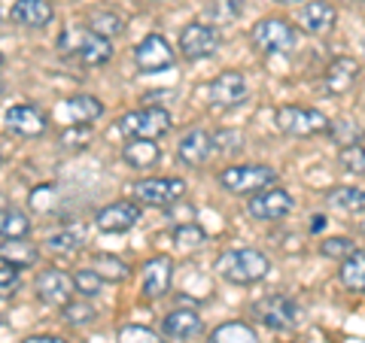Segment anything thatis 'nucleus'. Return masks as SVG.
<instances>
[{
    "label": "nucleus",
    "instance_id": "obj_1",
    "mask_svg": "<svg viewBox=\"0 0 365 343\" xmlns=\"http://www.w3.org/2000/svg\"><path fill=\"white\" fill-rule=\"evenodd\" d=\"M58 52L86 67H104L113 58V46L107 37H98L86 25H67L58 37Z\"/></svg>",
    "mask_w": 365,
    "mask_h": 343
},
{
    "label": "nucleus",
    "instance_id": "obj_2",
    "mask_svg": "<svg viewBox=\"0 0 365 343\" xmlns=\"http://www.w3.org/2000/svg\"><path fill=\"white\" fill-rule=\"evenodd\" d=\"M268 270H271V261L259 249H225L216 258V273L225 283H235V285H253L259 280H265Z\"/></svg>",
    "mask_w": 365,
    "mask_h": 343
},
{
    "label": "nucleus",
    "instance_id": "obj_3",
    "mask_svg": "<svg viewBox=\"0 0 365 343\" xmlns=\"http://www.w3.org/2000/svg\"><path fill=\"white\" fill-rule=\"evenodd\" d=\"M119 131L128 137H140V140H158L170 131V112L158 104H146L134 112H125L119 119Z\"/></svg>",
    "mask_w": 365,
    "mask_h": 343
},
{
    "label": "nucleus",
    "instance_id": "obj_4",
    "mask_svg": "<svg viewBox=\"0 0 365 343\" xmlns=\"http://www.w3.org/2000/svg\"><path fill=\"white\" fill-rule=\"evenodd\" d=\"M131 194H134L137 204H143V207L170 210L177 201H182L186 182L180 176H150V179H137L131 186Z\"/></svg>",
    "mask_w": 365,
    "mask_h": 343
},
{
    "label": "nucleus",
    "instance_id": "obj_5",
    "mask_svg": "<svg viewBox=\"0 0 365 343\" xmlns=\"http://www.w3.org/2000/svg\"><path fill=\"white\" fill-rule=\"evenodd\" d=\"M277 182V170L268 164H235L220 170V186L232 194H256Z\"/></svg>",
    "mask_w": 365,
    "mask_h": 343
},
{
    "label": "nucleus",
    "instance_id": "obj_6",
    "mask_svg": "<svg viewBox=\"0 0 365 343\" xmlns=\"http://www.w3.org/2000/svg\"><path fill=\"white\" fill-rule=\"evenodd\" d=\"M274 125H277V131L289 134V137H317V134L329 131V116L314 107L289 104V107H280L274 112Z\"/></svg>",
    "mask_w": 365,
    "mask_h": 343
},
{
    "label": "nucleus",
    "instance_id": "obj_7",
    "mask_svg": "<svg viewBox=\"0 0 365 343\" xmlns=\"http://www.w3.org/2000/svg\"><path fill=\"white\" fill-rule=\"evenodd\" d=\"M256 319L271 331H292L302 322V307L289 295H268L253 307Z\"/></svg>",
    "mask_w": 365,
    "mask_h": 343
},
{
    "label": "nucleus",
    "instance_id": "obj_8",
    "mask_svg": "<svg viewBox=\"0 0 365 343\" xmlns=\"http://www.w3.org/2000/svg\"><path fill=\"white\" fill-rule=\"evenodd\" d=\"M299 43V31H295L287 19H262L253 28V46L265 55H280L295 49Z\"/></svg>",
    "mask_w": 365,
    "mask_h": 343
},
{
    "label": "nucleus",
    "instance_id": "obj_9",
    "mask_svg": "<svg viewBox=\"0 0 365 343\" xmlns=\"http://www.w3.org/2000/svg\"><path fill=\"white\" fill-rule=\"evenodd\" d=\"M177 55L174 49H170V43L162 37V33H150V37H143L140 43H137L134 49V67L140 73H162L168 70V67H174Z\"/></svg>",
    "mask_w": 365,
    "mask_h": 343
},
{
    "label": "nucleus",
    "instance_id": "obj_10",
    "mask_svg": "<svg viewBox=\"0 0 365 343\" xmlns=\"http://www.w3.org/2000/svg\"><path fill=\"white\" fill-rule=\"evenodd\" d=\"M220 43H222L220 31L207 25V21H192V25H186L180 33V52H182V58H189V61L210 58V55L220 49Z\"/></svg>",
    "mask_w": 365,
    "mask_h": 343
},
{
    "label": "nucleus",
    "instance_id": "obj_11",
    "mask_svg": "<svg viewBox=\"0 0 365 343\" xmlns=\"http://www.w3.org/2000/svg\"><path fill=\"white\" fill-rule=\"evenodd\" d=\"M34 292H37V298L49 307H64L67 301H73V277L61 268H46L37 273V283H34Z\"/></svg>",
    "mask_w": 365,
    "mask_h": 343
},
{
    "label": "nucleus",
    "instance_id": "obj_12",
    "mask_svg": "<svg viewBox=\"0 0 365 343\" xmlns=\"http://www.w3.org/2000/svg\"><path fill=\"white\" fill-rule=\"evenodd\" d=\"M292 207H295V201H292V194L287 189H262L250 198L247 210L259 222H277V219H283V216H289Z\"/></svg>",
    "mask_w": 365,
    "mask_h": 343
},
{
    "label": "nucleus",
    "instance_id": "obj_13",
    "mask_svg": "<svg viewBox=\"0 0 365 343\" xmlns=\"http://www.w3.org/2000/svg\"><path fill=\"white\" fill-rule=\"evenodd\" d=\"M250 95V85H247V79L244 73H237V70H225L220 73L210 83L207 88V97H210V104L213 107H220V110H232L237 104H244Z\"/></svg>",
    "mask_w": 365,
    "mask_h": 343
},
{
    "label": "nucleus",
    "instance_id": "obj_14",
    "mask_svg": "<svg viewBox=\"0 0 365 343\" xmlns=\"http://www.w3.org/2000/svg\"><path fill=\"white\" fill-rule=\"evenodd\" d=\"M137 222H140L137 201H113L104 210H98V216H95V225L104 234H125V231H131Z\"/></svg>",
    "mask_w": 365,
    "mask_h": 343
},
{
    "label": "nucleus",
    "instance_id": "obj_15",
    "mask_svg": "<svg viewBox=\"0 0 365 343\" xmlns=\"http://www.w3.org/2000/svg\"><path fill=\"white\" fill-rule=\"evenodd\" d=\"M4 122H6V128L19 137H40V134H46V128H49L46 112L31 107V104H13L6 110Z\"/></svg>",
    "mask_w": 365,
    "mask_h": 343
},
{
    "label": "nucleus",
    "instance_id": "obj_16",
    "mask_svg": "<svg viewBox=\"0 0 365 343\" xmlns=\"http://www.w3.org/2000/svg\"><path fill=\"white\" fill-rule=\"evenodd\" d=\"M216 152V143H213V134L204 131V128H192L186 137L180 140L177 146V155L186 167H201L207 164V158Z\"/></svg>",
    "mask_w": 365,
    "mask_h": 343
},
{
    "label": "nucleus",
    "instance_id": "obj_17",
    "mask_svg": "<svg viewBox=\"0 0 365 343\" xmlns=\"http://www.w3.org/2000/svg\"><path fill=\"white\" fill-rule=\"evenodd\" d=\"M55 116L64 125H91L95 119L104 116V104L91 95H73V97H67L64 104H58Z\"/></svg>",
    "mask_w": 365,
    "mask_h": 343
},
{
    "label": "nucleus",
    "instance_id": "obj_18",
    "mask_svg": "<svg viewBox=\"0 0 365 343\" xmlns=\"http://www.w3.org/2000/svg\"><path fill=\"white\" fill-rule=\"evenodd\" d=\"M170 280H174V261L168 255H155L143 265V298H162L170 289Z\"/></svg>",
    "mask_w": 365,
    "mask_h": 343
},
{
    "label": "nucleus",
    "instance_id": "obj_19",
    "mask_svg": "<svg viewBox=\"0 0 365 343\" xmlns=\"http://www.w3.org/2000/svg\"><path fill=\"white\" fill-rule=\"evenodd\" d=\"M9 19L21 28H46L55 19V6L52 0H16Z\"/></svg>",
    "mask_w": 365,
    "mask_h": 343
},
{
    "label": "nucleus",
    "instance_id": "obj_20",
    "mask_svg": "<svg viewBox=\"0 0 365 343\" xmlns=\"http://www.w3.org/2000/svg\"><path fill=\"white\" fill-rule=\"evenodd\" d=\"M359 79V64L353 58H335L332 64L326 67V76H323V88L329 95H347V91L356 85Z\"/></svg>",
    "mask_w": 365,
    "mask_h": 343
},
{
    "label": "nucleus",
    "instance_id": "obj_21",
    "mask_svg": "<svg viewBox=\"0 0 365 343\" xmlns=\"http://www.w3.org/2000/svg\"><path fill=\"white\" fill-rule=\"evenodd\" d=\"M122 158L137 170H150L162 162V146L155 140H140V137H131L128 143L122 146Z\"/></svg>",
    "mask_w": 365,
    "mask_h": 343
},
{
    "label": "nucleus",
    "instance_id": "obj_22",
    "mask_svg": "<svg viewBox=\"0 0 365 343\" xmlns=\"http://www.w3.org/2000/svg\"><path fill=\"white\" fill-rule=\"evenodd\" d=\"M165 334L168 337H174V340H192L195 334H201V316L195 310H174V313H168L165 316Z\"/></svg>",
    "mask_w": 365,
    "mask_h": 343
},
{
    "label": "nucleus",
    "instance_id": "obj_23",
    "mask_svg": "<svg viewBox=\"0 0 365 343\" xmlns=\"http://www.w3.org/2000/svg\"><path fill=\"white\" fill-rule=\"evenodd\" d=\"M335 19H338V13L329 0H311L302 13V25L307 33H326L335 28Z\"/></svg>",
    "mask_w": 365,
    "mask_h": 343
},
{
    "label": "nucleus",
    "instance_id": "obj_24",
    "mask_svg": "<svg viewBox=\"0 0 365 343\" xmlns=\"http://www.w3.org/2000/svg\"><path fill=\"white\" fill-rule=\"evenodd\" d=\"M40 258V249L28 243V237H19V240H6L4 246H0V261H6V265H13L19 270L25 268H34Z\"/></svg>",
    "mask_w": 365,
    "mask_h": 343
},
{
    "label": "nucleus",
    "instance_id": "obj_25",
    "mask_svg": "<svg viewBox=\"0 0 365 343\" xmlns=\"http://www.w3.org/2000/svg\"><path fill=\"white\" fill-rule=\"evenodd\" d=\"M83 243H86V228H61V231L46 237V249L52 255H73L83 249Z\"/></svg>",
    "mask_w": 365,
    "mask_h": 343
},
{
    "label": "nucleus",
    "instance_id": "obj_26",
    "mask_svg": "<svg viewBox=\"0 0 365 343\" xmlns=\"http://www.w3.org/2000/svg\"><path fill=\"white\" fill-rule=\"evenodd\" d=\"M341 283H344L347 292H365V253L353 249V253L341 261V270H338Z\"/></svg>",
    "mask_w": 365,
    "mask_h": 343
},
{
    "label": "nucleus",
    "instance_id": "obj_27",
    "mask_svg": "<svg viewBox=\"0 0 365 343\" xmlns=\"http://www.w3.org/2000/svg\"><path fill=\"white\" fill-rule=\"evenodd\" d=\"M88 31H95L98 37H119L125 31V19L116 13V9H95V13H88Z\"/></svg>",
    "mask_w": 365,
    "mask_h": 343
},
{
    "label": "nucleus",
    "instance_id": "obj_28",
    "mask_svg": "<svg viewBox=\"0 0 365 343\" xmlns=\"http://www.w3.org/2000/svg\"><path fill=\"white\" fill-rule=\"evenodd\" d=\"M31 234V219L28 213L16 207H0V237L4 240H19Z\"/></svg>",
    "mask_w": 365,
    "mask_h": 343
},
{
    "label": "nucleus",
    "instance_id": "obj_29",
    "mask_svg": "<svg viewBox=\"0 0 365 343\" xmlns=\"http://www.w3.org/2000/svg\"><path fill=\"white\" fill-rule=\"evenodd\" d=\"M91 270L104 283H122V280H128V273H131L119 255H107V253H98L91 258Z\"/></svg>",
    "mask_w": 365,
    "mask_h": 343
},
{
    "label": "nucleus",
    "instance_id": "obj_30",
    "mask_svg": "<svg viewBox=\"0 0 365 343\" xmlns=\"http://www.w3.org/2000/svg\"><path fill=\"white\" fill-rule=\"evenodd\" d=\"M207 343H259V337L247 322H222L210 331Z\"/></svg>",
    "mask_w": 365,
    "mask_h": 343
},
{
    "label": "nucleus",
    "instance_id": "obj_31",
    "mask_svg": "<svg viewBox=\"0 0 365 343\" xmlns=\"http://www.w3.org/2000/svg\"><path fill=\"white\" fill-rule=\"evenodd\" d=\"M326 201L338 210L347 213H359L365 210V189H353V186H338L332 191H326Z\"/></svg>",
    "mask_w": 365,
    "mask_h": 343
},
{
    "label": "nucleus",
    "instance_id": "obj_32",
    "mask_svg": "<svg viewBox=\"0 0 365 343\" xmlns=\"http://www.w3.org/2000/svg\"><path fill=\"white\" fill-rule=\"evenodd\" d=\"M244 0H207V25H228L241 16Z\"/></svg>",
    "mask_w": 365,
    "mask_h": 343
},
{
    "label": "nucleus",
    "instance_id": "obj_33",
    "mask_svg": "<svg viewBox=\"0 0 365 343\" xmlns=\"http://www.w3.org/2000/svg\"><path fill=\"white\" fill-rule=\"evenodd\" d=\"M61 316H64V322L67 325H91L98 319V310L91 307L88 301H67L64 307H61Z\"/></svg>",
    "mask_w": 365,
    "mask_h": 343
},
{
    "label": "nucleus",
    "instance_id": "obj_34",
    "mask_svg": "<svg viewBox=\"0 0 365 343\" xmlns=\"http://www.w3.org/2000/svg\"><path fill=\"white\" fill-rule=\"evenodd\" d=\"M174 243L180 249H195L201 243H207V231L195 222H182V225L174 228Z\"/></svg>",
    "mask_w": 365,
    "mask_h": 343
},
{
    "label": "nucleus",
    "instance_id": "obj_35",
    "mask_svg": "<svg viewBox=\"0 0 365 343\" xmlns=\"http://www.w3.org/2000/svg\"><path fill=\"white\" fill-rule=\"evenodd\" d=\"M329 134L338 146H350V143H359L362 140V128L350 119H338V122H329Z\"/></svg>",
    "mask_w": 365,
    "mask_h": 343
},
{
    "label": "nucleus",
    "instance_id": "obj_36",
    "mask_svg": "<svg viewBox=\"0 0 365 343\" xmlns=\"http://www.w3.org/2000/svg\"><path fill=\"white\" fill-rule=\"evenodd\" d=\"M73 289H76V295H83V298H95V295H101V289H104V280L91 268H83L73 273Z\"/></svg>",
    "mask_w": 365,
    "mask_h": 343
},
{
    "label": "nucleus",
    "instance_id": "obj_37",
    "mask_svg": "<svg viewBox=\"0 0 365 343\" xmlns=\"http://www.w3.org/2000/svg\"><path fill=\"white\" fill-rule=\"evenodd\" d=\"M353 249H356V243H353L350 237H329L319 243V253H323L326 258H338V261H344Z\"/></svg>",
    "mask_w": 365,
    "mask_h": 343
},
{
    "label": "nucleus",
    "instance_id": "obj_38",
    "mask_svg": "<svg viewBox=\"0 0 365 343\" xmlns=\"http://www.w3.org/2000/svg\"><path fill=\"white\" fill-rule=\"evenodd\" d=\"M341 167L350 170V174H365V149L359 143H350V146H341Z\"/></svg>",
    "mask_w": 365,
    "mask_h": 343
},
{
    "label": "nucleus",
    "instance_id": "obj_39",
    "mask_svg": "<svg viewBox=\"0 0 365 343\" xmlns=\"http://www.w3.org/2000/svg\"><path fill=\"white\" fill-rule=\"evenodd\" d=\"M21 285V270L6 265V261H0V298H13Z\"/></svg>",
    "mask_w": 365,
    "mask_h": 343
},
{
    "label": "nucleus",
    "instance_id": "obj_40",
    "mask_svg": "<svg viewBox=\"0 0 365 343\" xmlns=\"http://www.w3.org/2000/svg\"><path fill=\"white\" fill-rule=\"evenodd\" d=\"M119 343H168L155 334L153 328H143V325H125L119 331Z\"/></svg>",
    "mask_w": 365,
    "mask_h": 343
},
{
    "label": "nucleus",
    "instance_id": "obj_41",
    "mask_svg": "<svg viewBox=\"0 0 365 343\" xmlns=\"http://www.w3.org/2000/svg\"><path fill=\"white\" fill-rule=\"evenodd\" d=\"M58 189L55 186H37L31 191V210H37V213H49L55 204H58V194H55Z\"/></svg>",
    "mask_w": 365,
    "mask_h": 343
},
{
    "label": "nucleus",
    "instance_id": "obj_42",
    "mask_svg": "<svg viewBox=\"0 0 365 343\" xmlns=\"http://www.w3.org/2000/svg\"><path fill=\"white\" fill-rule=\"evenodd\" d=\"M91 137V128L88 125H64L61 131V146H67V149H79V146H86Z\"/></svg>",
    "mask_w": 365,
    "mask_h": 343
},
{
    "label": "nucleus",
    "instance_id": "obj_43",
    "mask_svg": "<svg viewBox=\"0 0 365 343\" xmlns=\"http://www.w3.org/2000/svg\"><path fill=\"white\" fill-rule=\"evenodd\" d=\"M21 343H67L64 337H55V334H37V337H25Z\"/></svg>",
    "mask_w": 365,
    "mask_h": 343
},
{
    "label": "nucleus",
    "instance_id": "obj_44",
    "mask_svg": "<svg viewBox=\"0 0 365 343\" xmlns=\"http://www.w3.org/2000/svg\"><path fill=\"white\" fill-rule=\"evenodd\" d=\"M323 225H326V216H314V222H311L314 231H323Z\"/></svg>",
    "mask_w": 365,
    "mask_h": 343
},
{
    "label": "nucleus",
    "instance_id": "obj_45",
    "mask_svg": "<svg viewBox=\"0 0 365 343\" xmlns=\"http://www.w3.org/2000/svg\"><path fill=\"white\" fill-rule=\"evenodd\" d=\"M277 4H302V0H277Z\"/></svg>",
    "mask_w": 365,
    "mask_h": 343
},
{
    "label": "nucleus",
    "instance_id": "obj_46",
    "mask_svg": "<svg viewBox=\"0 0 365 343\" xmlns=\"http://www.w3.org/2000/svg\"><path fill=\"white\" fill-rule=\"evenodd\" d=\"M6 64V58H4V55H0V67H4Z\"/></svg>",
    "mask_w": 365,
    "mask_h": 343
},
{
    "label": "nucleus",
    "instance_id": "obj_47",
    "mask_svg": "<svg viewBox=\"0 0 365 343\" xmlns=\"http://www.w3.org/2000/svg\"><path fill=\"white\" fill-rule=\"evenodd\" d=\"M0 95H4V83H0Z\"/></svg>",
    "mask_w": 365,
    "mask_h": 343
},
{
    "label": "nucleus",
    "instance_id": "obj_48",
    "mask_svg": "<svg viewBox=\"0 0 365 343\" xmlns=\"http://www.w3.org/2000/svg\"><path fill=\"white\" fill-rule=\"evenodd\" d=\"M153 4H162V0H153Z\"/></svg>",
    "mask_w": 365,
    "mask_h": 343
}]
</instances>
